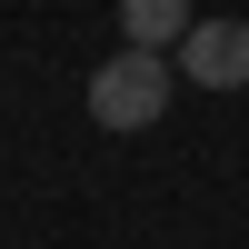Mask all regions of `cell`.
Listing matches in <instances>:
<instances>
[{
  "mask_svg": "<svg viewBox=\"0 0 249 249\" xmlns=\"http://www.w3.org/2000/svg\"><path fill=\"white\" fill-rule=\"evenodd\" d=\"M170 70H179L170 50H130V40H120V50L90 70V120H100V130H160Z\"/></svg>",
  "mask_w": 249,
  "mask_h": 249,
  "instance_id": "obj_1",
  "label": "cell"
},
{
  "mask_svg": "<svg viewBox=\"0 0 249 249\" xmlns=\"http://www.w3.org/2000/svg\"><path fill=\"white\" fill-rule=\"evenodd\" d=\"M170 60L199 90H249V20H190V40H179Z\"/></svg>",
  "mask_w": 249,
  "mask_h": 249,
  "instance_id": "obj_2",
  "label": "cell"
},
{
  "mask_svg": "<svg viewBox=\"0 0 249 249\" xmlns=\"http://www.w3.org/2000/svg\"><path fill=\"white\" fill-rule=\"evenodd\" d=\"M190 0H120V40H130V50H179V40H190Z\"/></svg>",
  "mask_w": 249,
  "mask_h": 249,
  "instance_id": "obj_3",
  "label": "cell"
}]
</instances>
